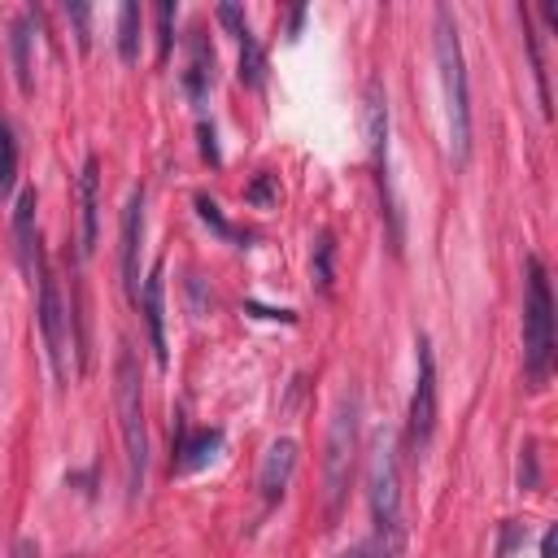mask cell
I'll use <instances>...</instances> for the list:
<instances>
[{
	"label": "cell",
	"mask_w": 558,
	"mask_h": 558,
	"mask_svg": "<svg viewBox=\"0 0 558 558\" xmlns=\"http://www.w3.org/2000/svg\"><path fill=\"white\" fill-rule=\"evenodd\" d=\"M13 558H39L35 541H17V545H13Z\"/></svg>",
	"instance_id": "cell-27"
},
{
	"label": "cell",
	"mask_w": 558,
	"mask_h": 558,
	"mask_svg": "<svg viewBox=\"0 0 558 558\" xmlns=\"http://www.w3.org/2000/svg\"><path fill=\"white\" fill-rule=\"evenodd\" d=\"M140 240H144V187H131L122 209V288L140 301Z\"/></svg>",
	"instance_id": "cell-8"
},
{
	"label": "cell",
	"mask_w": 558,
	"mask_h": 558,
	"mask_svg": "<svg viewBox=\"0 0 558 558\" xmlns=\"http://www.w3.org/2000/svg\"><path fill=\"white\" fill-rule=\"evenodd\" d=\"M366 493H371L375 527H401V471H397V440L388 432L371 445Z\"/></svg>",
	"instance_id": "cell-6"
},
{
	"label": "cell",
	"mask_w": 558,
	"mask_h": 558,
	"mask_svg": "<svg viewBox=\"0 0 558 558\" xmlns=\"http://www.w3.org/2000/svg\"><path fill=\"white\" fill-rule=\"evenodd\" d=\"M541 558H554V527L541 536Z\"/></svg>",
	"instance_id": "cell-28"
},
{
	"label": "cell",
	"mask_w": 558,
	"mask_h": 558,
	"mask_svg": "<svg viewBox=\"0 0 558 558\" xmlns=\"http://www.w3.org/2000/svg\"><path fill=\"white\" fill-rule=\"evenodd\" d=\"M118 57L122 61H135L140 57V4L126 0L118 9Z\"/></svg>",
	"instance_id": "cell-19"
},
{
	"label": "cell",
	"mask_w": 558,
	"mask_h": 558,
	"mask_svg": "<svg viewBox=\"0 0 558 558\" xmlns=\"http://www.w3.org/2000/svg\"><path fill=\"white\" fill-rule=\"evenodd\" d=\"M65 13L74 17V26H78V48L87 52V44H92V39H87V17H92V13H87V4H65Z\"/></svg>",
	"instance_id": "cell-26"
},
{
	"label": "cell",
	"mask_w": 558,
	"mask_h": 558,
	"mask_svg": "<svg viewBox=\"0 0 558 558\" xmlns=\"http://www.w3.org/2000/svg\"><path fill=\"white\" fill-rule=\"evenodd\" d=\"M218 445H222V432L218 427H201V432H192V436H183L179 440V458H174V475H187V471H196V466H205L214 453H218Z\"/></svg>",
	"instance_id": "cell-13"
},
{
	"label": "cell",
	"mask_w": 558,
	"mask_h": 558,
	"mask_svg": "<svg viewBox=\"0 0 558 558\" xmlns=\"http://www.w3.org/2000/svg\"><path fill=\"white\" fill-rule=\"evenodd\" d=\"M401 549H405L401 527H375V536H366L362 545H353L340 558H401Z\"/></svg>",
	"instance_id": "cell-17"
},
{
	"label": "cell",
	"mask_w": 558,
	"mask_h": 558,
	"mask_svg": "<svg viewBox=\"0 0 558 558\" xmlns=\"http://www.w3.org/2000/svg\"><path fill=\"white\" fill-rule=\"evenodd\" d=\"M166 275H161V262L144 275V288H140V310H144V327H148V349H153V357H157V366H166L170 362V353H166V305H161V296H166V283H161Z\"/></svg>",
	"instance_id": "cell-11"
},
{
	"label": "cell",
	"mask_w": 558,
	"mask_h": 558,
	"mask_svg": "<svg viewBox=\"0 0 558 558\" xmlns=\"http://www.w3.org/2000/svg\"><path fill=\"white\" fill-rule=\"evenodd\" d=\"M153 13H157V61H166V57H170V22H174V4L161 0Z\"/></svg>",
	"instance_id": "cell-22"
},
{
	"label": "cell",
	"mask_w": 558,
	"mask_h": 558,
	"mask_svg": "<svg viewBox=\"0 0 558 558\" xmlns=\"http://www.w3.org/2000/svg\"><path fill=\"white\" fill-rule=\"evenodd\" d=\"M31 275H35V318H39V331H44V349H48V362H52L57 379H65V305H61L57 275L44 257V244L35 248Z\"/></svg>",
	"instance_id": "cell-5"
},
{
	"label": "cell",
	"mask_w": 558,
	"mask_h": 558,
	"mask_svg": "<svg viewBox=\"0 0 558 558\" xmlns=\"http://www.w3.org/2000/svg\"><path fill=\"white\" fill-rule=\"evenodd\" d=\"M292 466H296V445L292 440H275L262 458V471H257V488H262V501L275 506L292 480Z\"/></svg>",
	"instance_id": "cell-12"
},
{
	"label": "cell",
	"mask_w": 558,
	"mask_h": 558,
	"mask_svg": "<svg viewBox=\"0 0 558 558\" xmlns=\"http://www.w3.org/2000/svg\"><path fill=\"white\" fill-rule=\"evenodd\" d=\"M13 179H17V140L13 126L0 118V201L13 192Z\"/></svg>",
	"instance_id": "cell-20"
},
{
	"label": "cell",
	"mask_w": 558,
	"mask_h": 558,
	"mask_svg": "<svg viewBox=\"0 0 558 558\" xmlns=\"http://www.w3.org/2000/svg\"><path fill=\"white\" fill-rule=\"evenodd\" d=\"M113 410H118L122 449H126V488H131V501H140L144 480H148V423H144L140 366L126 344L118 349V362H113Z\"/></svg>",
	"instance_id": "cell-2"
},
{
	"label": "cell",
	"mask_w": 558,
	"mask_h": 558,
	"mask_svg": "<svg viewBox=\"0 0 558 558\" xmlns=\"http://www.w3.org/2000/svg\"><path fill=\"white\" fill-rule=\"evenodd\" d=\"M35 31V17L31 13H22L17 22H13V35H9V44H13V74H17V87H22V96H31L35 92V78H31V35Z\"/></svg>",
	"instance_id": "cell-15"
},
{
	"label": "cell",
	"mask_w": 558,
	"mask_h": 558,
	"mask_svg": "<svg viewBox=\"0 0 558 558\" xmlns=\"http://www.w3.org/2000/svg\"><path fill=\"white\" fill-rule=\"evenodd\" d=\"M218 22H222V26H227V31L235 35V39H240V35L248 31V22H244V13H240L235 4H218Z\"/></svg>",
	"instance_id": "cell-25"
},
{
	"label": "cell",
	"mask_w": 558,
	"mask_h": 558,
	"mask_svg": "<svg viewBox=\"0 0 558 558\" xmlns=\"http://www.w3.org/2000/svg\"><path fill=\"white\" fill-rule=\"evenodd\" d=\"M331 231H323L318 235V244H314V279H318V288L323 292H331Z\"/></svg>",
	"instance_id": "cell-21"
},
{
	"label": "cell",
	"mask_w": 558,
	"mask_h": 558,
	"mask_svg": "<svg viewBox=\"0 0 558 558\" xmlns=\"http://www.w3.org/2000/svg\"><path fill=\"white\" fill-rule=\"evenodd\" d=\"M74 196H78V257H87L96 248V218H100V166H96V157H83V170L74 179Z\"/></svg>",
	"instance_id": "cell-10"
},
{
	"label": "cell",
	"mask_w": 558,
	"mask_h": 558,
	"mask_svg": "<svg viewBox=\"0 0 558 558\" xmlns=\"http://www.w3.org/2000/svg\"><path fill=\"white\" fill-rule=\"evenodd\" d=\"M244 201H253V205H262V209H266V205H275V201H279L275 179H270V174H262V179H257V183L244 192Z\"/></svg>",
	"instance_id": "cell-23"
},
{
	"label": "cell",
	"mask_w": 558,
	"mask_h": 558,
	"mask_svg": "<svg viewBox=\"0 0 558 558\" xmlns=\"http://www.w3.org/2000/svg\"><path fill=\"white\" fill-rule=\"evenodd\" d=\"M357 462V392H344L331 410L327 423V453H323V497H327V519L340 514L349 480Z\"/></svg>",
	"instance_id": "cell-4"
},
{
	"label": "cell",
	"mask_w": 558,
	"mask_h": 558,
	"mask_svg": "<svg viewBox=\"0 0 558 558\" xmlns=\"http://www.w3.org/2000/svg\"><path fill=\"white\" fill-rule=\"evenodd\" d=\"M436 65H440V92H445V118H449V153L458 166L471 157V92H466V61L453 13L436 9Z\"/></svg>",
	"instance_id": "cell-1"
},
{
	"label": "cell",
	"mask_w": 558,
	"mask_h": 558,
	"mask_svg": "<svg viewBox=\"0 0 558 558\" xmlns=\"http://www.w3.org/2000/svg\"><path fill=\"white\" fill-rule=\"evenodd\" d=\"M366 148H371L379 187L388 196V100H384V83L379 78L366 83Z\"/></svg>",
	"instance_id": "cell-9"
},
{
	"label": "cell",
	"mask_w": 558,
	"mask_h": 558,
	"mask_svg": "<svg viewBox=\"0 0 558 558\" xmlns=\"http://www.w3.org/2000/svg\"><path fill=\"white\" fill-rule=\"evenodd\" d=\"M13 240H17V262L31 270L35 248H39V231H35V187H26V192L17 196V209H13Z\"/></svg>",
	"instance_id": "cell-14"
},
{
	"label": "cell",
	"mask_w": 558,
	"mask_h": 558,
	"mask_svg": "<svg viewBox=\"0 0 558 558\" xmlns=\"http://www.w3.org/2000/svg\"><path fill=\"white\" fill-rule=\"evenodd\" d=\"M418 349V375H414V392H410V414H405V436L414 449H423L436 432V357H432V340L418 336L414 340Z\"/></svg>",
	"instance_id": "cell-7"
},
{
	"label": "cell",
	"mask_w": 558,
	"mask_h": 558,
	"mask_svg": "<svg viewBox=\"0 0 558 558\" xmlns=\"http://www.w3.org/2000/svg\"><path fill=\"white\" fill-rule=\"evenodd\" d=\"M196 209H201V218H205V222H209V227H214V231H218V235H227V240H231V235H235V231H231V227H227V218H222V214H218V205H214V201H209V196H196Z\"/></svg>",
	"instance_id": "cell-24"
},
{
	"label": "cell",
	"mask_w": 558,
	"mask_h": 558,
	"mask_svg": "<svg viewBox=\"0 0 558 558\" xmlns=\"http://www.w3.org/2000/svg\"><path fill=\"white\" fill-rule=\"evenodd\" d=\"M192 65L183 70V87H187V96L192 100H201L205 92H209V83H214V52H209V44L201 39V31H192Z\"/></svg>",
	"instance_id": "cell-16"
},
{
	"label": "cell",
	"mask_w": 558,
	"mask_h": 558,
	"mask_svg": "<svg viewBox=\"0 0 558 558\" xmlns=\"http://www.w3.org/2000/svg\"><path fill=\"white\" fill-rule=\"evenodd\" d=\"M262 78H266V52H262L257 35L244 31L240 35V83L244 87H262Z\"/></svg>",
	"instance_id": "cell-18"
},
{
	"label": "cell",
	"mask_w": 558,
	"mask_h": 558,
	"mask_svg": "<svg viewBox=\"0 0 558 558\" xmlns=\"http://www.w3.org/2000/svg\"><path fill=\"white\" fill-rule=\"evenodd\" d=\"M527 283H523V375L532 388L549 379L554 366V292L541 257H527Z\"/></svg>",
	"instance_id": "cell-3"
}]
</instances>
